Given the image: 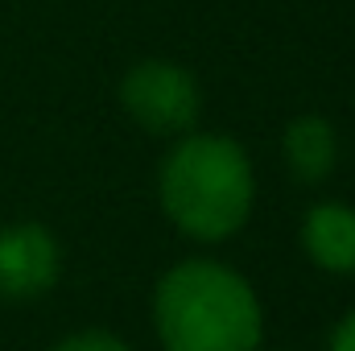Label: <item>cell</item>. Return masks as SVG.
I'll use <instances>...</instances> for the list:
<instances>
[{
	"mask_svg": "<svg viewBox=\"0 0 355 351\" xmlns=\"http://www.w3.org/2000/svg\"><path fill=\"white\" fill-rule=\"evenodd\" d=\"M157 198L166 219L198 244L232 240L257 203V170L240 141L227 132L178 137L157 174Z\"/></svg>",
	"mask_w": 355,
	"mask_h": 351,
	"instance_id": "6da1fadb",
	"label": "cell"
},
{
	"mask_svg": "<svg viewBox=\"0 0 355 351\" xmlns=\"http://www.w3.org/2000/svg\"><path fill=\"white\" fill-rule=\"evenodd\" d=\"M162 351H257L265 310L257 289L223 261H178L153 289Z\"/></svg>",
	"mask_w": 355,
	"mask_h": 351,
	"instance_id": "7a4b0ae2",
	"label": "cell"
},
{
	"mask_svg": "<svg viewBox=\"0 0 355 351\" xmlns=\"http://www.w3.org/2000/svg\"><path fill=\"white\" fill-rule=\"evenodd\" d=\"M120 103L137 128L178 141V137L194 132L198 112H202V91L182 62L145 58V62L128 67V75L120 83Z\"/></svg>",
	"mask_w": 355,
	"mask_h": 351,
	"instance_id": "3957f363",
	"label": "cell"
},
{
	"mask_svg": "<svg viewBox=\"0 0 355 351\" xmlns=\"http://www.w3.org/2000/svg\"><path fill=\"white\" fill-rule=\"evenodd\" d=\"M62 277V248L42 223H8L0 228V298L33 302L50 293Z\"/></svg>",
	"mask_w": 355,
	"mask_h": 351,
	"instance_id": "277c9868",
	"label": "cell"
},
{
	"mask_svg": "<svg viewBox=\"0 0 355 351\" xmlns=\"http://www.w3.org/2000/svg\"><path fill=\"white\" fill-rule=\"evenodd\" d=\"M302 252L331 277H352L355 273V207L331 198L314 203L302 215Z\"/></svg>",
	"mask_w": 355,
	"mask_h": 351,
	"instance_id": "5b68a950",
	"label": "cell"
},
{
	"mask_svg": "<svg viewBox=\"0 0 355 351\" xmlns=\"http://www.w3.org/2000/svg\"><path fill=\"white\" fill-rule=\"evenodd\" d=\"M281 153H285L289 174L306 186H314V182L331 178L335 162H339V132L327 116L306 112V116L289 120V128L281 137Z\"/></svg>",
	"mask_w": 355,
	"mask_h": 351,
	"instance_id": "8992f818",
	"label": "cell"
},
{
	"mask_svg": "<svg viewBox=\"0 0 355 351\" xmlns=\"http://www.w3.org/2000/svg\"><path fill=\"white\" fill-rule=\"evenodd\" d=\"M50 351H132V348L112 331H75L62 343H54Z\"/></svg>",
	"mask_w": 355,
	"mask_h": 351,
	"instance_id": "52a82bcc",
	"label": "cell"
},
{
	"mask_svg": "<svg viewBox=\"0 0 355 351\" xmlns=\"http://www.w3.org/2000/svg\"><path fill=\"white\" fill-rule=\"evenodd\" d=\"M327 351H355V310H352V314H343V318L335 323Z\"/></svg>",
	"mask_w": 355,
	"mask_h": 351,
	"instance_id": "ba28073f",
	"label": "cell"
}]
</instances>
